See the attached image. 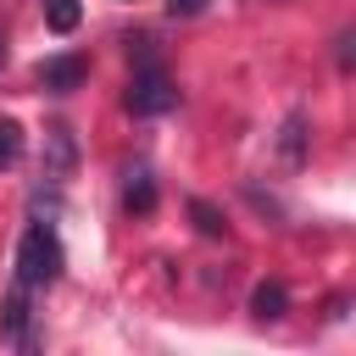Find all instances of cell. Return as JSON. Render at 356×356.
<instances>
[{
    "label": "cell",
    "mask_w": 356,
    "mask_h": 356,
    "mask_svg": "<svg viewBox=\"0 0 356 356\" xmlns=\"http://www.w3.org/2000/svg\"><path fill=\"white\" fill-rule=\"evenodd\" d=\"M167 11H172V17H195V11H200V0H167Z\"/></svg>",
    "instance_id": "11"
},
{
    "label": "cell",
    "mask_w": 356,
    "mask_h": 356,
    "mask_svg": "<svg viewBox=\"0 0 356 356\" xmlns=\"http://www.w3.org/2000/svg\"><path fill=\"white\" fill-rule=\"evenodd\" d=\"M61 278V239L50 222H28L17 239V284L28 289H50Z\"/></svg>",
    "instance_id": "2"
},
{
    "label": "cell",
    "mask_w": 356,
    "mask_h": 356,
    "mask_svg": "<svg viewBox=\"0 0 356 356\" xmlns=\"http://www.w3.org/2000/svg\"><path fill=\"white\" fill-rule=\"evenodd\" d=\"M150 206H156V184L145 167H134L128 172V211H150Z\"/></svg>",
    "instance_id": "8"
},
{
    "label": "cell",
    "mask_w": 356,
    "mask_h": 356,
    "mask_svg": "<svg viewBox=\"0 0 356 356\" xmlns=\"http://www.w3.org/2000/svg\"><path fill=\"white\" fill-rule=\"evenodd\" d=\"M189 211H195V222H200V234H211V239L222 234V217H217V211H211L206 200H189Z\"/></svg>",
    "instance_id": "10"
},
{
    "label": "cell",
    "mask_w": 356,
    "mask_h": 356,
    "mask_svg": "<svg viewBox=\"0 0 356 356\" xmlns=\"http://www.w3.org/2000/svg\"><path fill=\"white\" fill-rule=\"evenodd\" d=\"M178 106V89L167 78V67L156 61L150 39H134V83H128V111L134 117H161Z\"/></svg>",
    "instance_id": "1"
},
{
    "label": "cell",
    "mask_w": 356,
    "mask_h": 356,
    "mask_svg": "<svg viewBox=\"0 0 356 356\" xmlns=\"http://www.w3.org/2000/svg\"><path fill=\"white\" fill-rule=\"evenodd\" d=\"M278 150H284V161H306V117H300V111H289Z\"/></svg>",
    "instance_id": "7"
},
{
    "label": "cell",
    "mask_w": 356,
    "mask_h": 356,
    "mask_svg": "<svg viewBox=\"0 0 356 356\" xmlns=\"http://www.w3.org/2000/svg\"><path fill=\"white\" fill-rule=\"evenodd\" d=\"M17 156H22V134H17L11 122H0V167H11Z\"/></svg>",
    "instance_id": "9"
},
{
    "label": "cell",
    "mask_w": 356,
    "mask_h": 356,
    "mask_svg": "<svg viewBox=\"0 0 356 356\" xmlns=\"http://www.w3.org/2000/svg\"><path fill=\"white\" fill-rule=\"evenodd\" d=\"M83 72H89V67H83V56H50V61L39 67V83H44V89H56V95H67V89H78V83H83Z\"/></svg>",
    "instance_id": "4"
},
{
    "label": "cell",
    "mask_w": 356,
    "mask_h": 356,
    "mask_svg": "<svg viewBox=\"0 0 356 356\" xmlns=\"http://www.w3.org/2000/svg\"><path fill=\"white\" fill-rule=\"evenodd\" d=\"M72 167H78V145H72V128H44V184H67L72 178Z\"/></svg>",
    "instance_id": "3"
},
{
    "label": "cell",
    "mask_w": 356,
    "mask_h": 356,
    "mask_svg": "<svg viewBox=\"0 0 356 356\" xmlns=\"http://www.w3.org/2000/svg\"><path fill=\"white\" fill-rule=\"evenodd\" d=\"M284 306H289V295H284V284H256V295H250V312L267 323V317H284Z\"/></svg>",
    "instance_id": "6"
},
{
    "label": "cell",
    "mask_w": 356,
    "mask_h": 356,
    "mask_svg": "<svg viewBox=\"0 0 356 356\" xmlns=\"http://www.w3.org/2000/svg\"><path fill=\"white\" fill-rule=\"evenodd\" d=\"M83 17V0H44V28L50 33H72Z\"/></svg>",
    "instance_id": "5"
}]
</instances>
